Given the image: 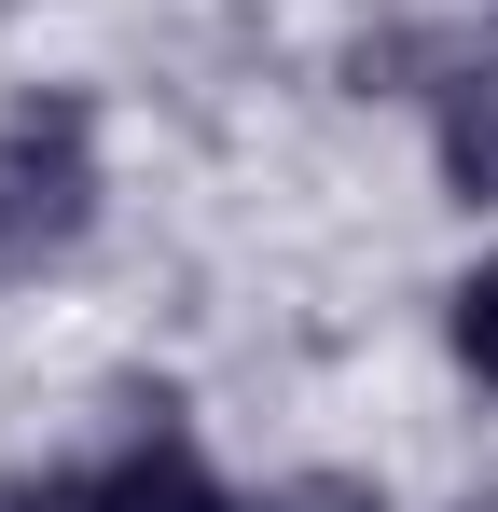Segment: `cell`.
Instances as JSON below:
<instances>
[{
  "label": "cell",
  "instance_id": "277c9868",
  "mask_svg": "<svg viewBox=\"0 0 498 512\" xmlns=\"http://www.w3.org/2000/svg\"><path fill=\"white\" fill-rule=\"evenodd\" d=\"M443 346H457L471 388H498V263H471V277L443 291Z\"/></svg>",
  "mask_w": 498,
  "mask_h": 512
},
{
  "label": "cell",
  "instance_id": "6da1fadb",
  "mask_svg": "<svg viewBox=\"0 0 498 512\" xmlns=\"http://www.w3.org/2000/svg\"><path fill=\"white\" fill-rule=\"evenodd\" d=\"M97 194H111L97 111H83L70 84H56V97H14V111H0V277L70 263L83 236H97Z\"/></svg>",
  "mask_w": 498,
  "mask_h": 512
},
{
  "label": "cell",
  "instance_id": "3957f363",
  "mask_svg": "<svg viewBox=\"0 0 498 512\" xmlns=\"http://www.w3.org/2000/svg\"><path fill=\"white\" fill-rule=\"evenodd\" d=\"M429 153H443V194H457V208H498V56L443 84V125H429Z\"/></svg>",
  "mask_w": 498,
  "mask_h": 512
},
{
  "label": "cell",
  "instance_id": "5b68a950",
  "mask_svg": "<svg viewBox=\"0 0 498 512\" xmlns=\"http://www.w3.org/2000/svg\"><path fill=\"white\" fill-rule=\"evenodd\" d=\"M249 512H388L360 471H305V485H277V499H249Z\"/></svg>",
  "mask_w": 498,
  "mask_h": 512
},
{
  "label": "cell",
  "instance_id": "7a4b0ae2",
  "mask_svg": "<svg viewBox=\"0 0 498 512\" xmlns=\"http://www.w3.org/2000/svg\"><path fill=\"white\" fill-rule=\"evenodd\" d=\"M83 512H249V499L180 443V429H139L111 471H83Z\"/></svg>",
  "mask_w": 498,
  "mask_h": 512
},
{
  "label": "cell",
  "instance_id": "8992f818",
  "mask_svg": "<svg viewBox=\"0 0 498 512\" xmlns=\"http://www.w3.org/2000/svg\"><path fill=\"white\" fill-rule=\"evenodd\" d=\"M0 512H83L70 471H0Z\"/></svg>",
  "mask_w": 498,
  "mask_h": 512
}]
</instances>
